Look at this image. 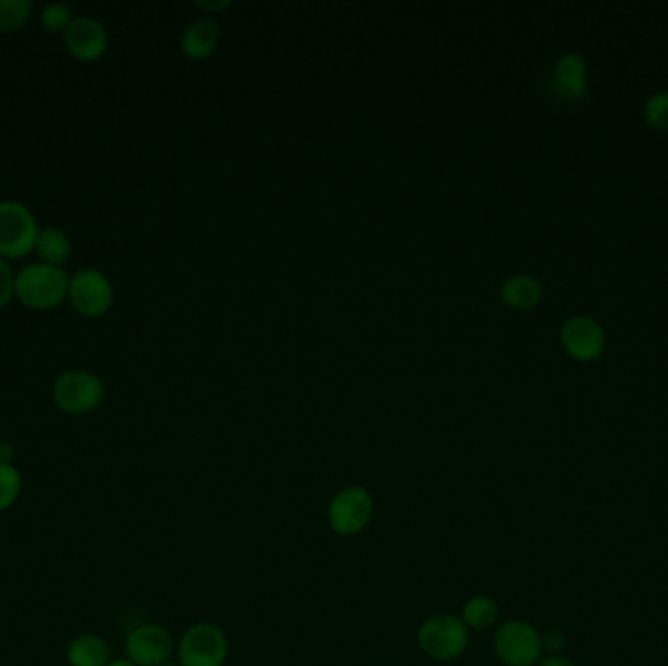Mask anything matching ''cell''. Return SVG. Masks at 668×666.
<instances>
[{
    "instance_id": "cell-1",
    "label": "cell",
    "mask_w": 668,
    "mask_h": 666,
    "mask_svg": "<svg viewBox=\"0 0 668 666\" xmlns=\"http://www.w3.org/2000/svg\"><path fill=\"white\" fill-rule=\"evenodd\" d=\"M69 280L62 266L45 262L28 264L14 277V297L35 312L59 307L69 295Z\"/></svg>"
},
{
    "instance_id": "cell-2",
    "label": "cell",
    "mask_w": 668,
    "mask_h": 666,
    "mask_svg": "<svg viewBox=\"0 0 668 666\" xmlns=\"http://www.w3.org/2000/svg\"><path fill=\"white\" fill-rule=\"evenodd\" d=\"M417 643L426 657L450 663L463 657L471 643V632L460 615L436 614L420 623Z\"/></svg>"
},
{
    "instance_id": "cell-3",
    "label": "cell",
    "mask_w": 668,
    "mask_h": 666,
    "mask_svg": "<svg viewBox=\"0 0 668 666\" xmlns=\"http://www.w3.org/2000/svg\"><path fill=\"white\" fill-rule=\"evenodd\" d=\"M493 649L504 666H538L544 658L541 632L526 620H506L496 627Z\"/></svg>"
},
{
    "instance_id": "cell-4",
    "label": "cell",
    "mask_w": 668,
    "mask_h": 666,
    "mask_svg": "<svg viewBox=\"0 0 668 666\" xmlns=\"http://www.w3.org/2000/svg\"><path fill=\"white\" fill-rule=\"evenodd\" d=\"M53 403L67 415L83 416L102 405L105 381L88 370H67L53 383Z\"/></svg>"
},
{
    "instance_id": "cell-5",
    "label": "cell",
    "mask_w": 668,
    "mask_h": 666,
    "mask_svg": "<svg viewBox=\"0 0 668 666\" xmlns=\"http://www.w3.org/2000/svg\"><path fill=\"white\" fill-rule=\"evenodd\" d=\"M373 512V494L362 484H348L330 499L327 524L337 536H358L370 526Z\"/></svg>"
},
{
    "instance_id": "cell-6",
    "label": "cell",
    "mask_w": 668,
    "mask_h": 666,
    "mask_svg": "<svg viewBox=\"0 0 668 666\" xmlns=\"http://www.w3.org/2000/svg\"><path fill=\"white\" fill-rule=\"evenodd\" d=\"M40 226L32 209L17 199L0 201V256L24 259L35 249Z\"/></svg>"
},
{
    "instance_id": "cell-7",
    "label": "cell",
    "mask_w": 668,
    "mask_h": 666,
    "mask_svg": "<svg viewBox=\"0 0 668 666\" xmlns=\"http://www.w3.org/2000/svg\"><path fill=\"white\" fill-rule=\"evenodd\" d=\"M176 655L180 666H226L229 640L216 623H194L178 641Z\"/></svg>"
},
{
    "instance_id": "cell-8",
    "label": "cell",
    "mask_w": 668,
    "mask_h": 666,
    "mask_svg": "<svg viewBox=\"0 0 668 666\" xmlns=\"http://www.w3.org/2000/svg\"><path fill=\"white\" fill-rule=\"evenodd\" d=\"M73 309L87 317L96 319L110 312L113 303V287L110 277L96 269H80L70 276L69 295Z\"/></svg>"
},
{
    "instance_id": "cell-9",
    "label": "cell",
    "mask_w": 668,
    "mask_h": 666,
    "mask_svg": "<svg viewBox=\"0 0 668 666\" xmlns=\"http://www.w3.org/2000/svg\"><path fill=\"white\" fill-rule=\"evenodd\" d=\"M125 658L138 666H161L171 663L176 653L173 633L158 623H141L125 637Z\"/></svg>"
},
{
    "instance_id": "cell-10",
    "label": "cell",
    "mask_w": 668,
    "mask_h": 666,
    "mask_svg": "<svg viewBox=\"0 0 668 666\" xmlns=\"http://www.w3.org/2000/svg\"><path fill=\"white\" fill-rule=\"evenodd\" d=\"M561 345L567 354L581 363L596 362L606 350V332L589 315H574L565 320Z\"/></svg>"
},
{
    "instance_id": "cell-11",
    "label": "cell",
    "mask_w": 668,
    "mask_h": 666,
    "mask_svg": "<svg viewBox=\"0 0 668 666\" xmlns=\"http://www.w3.org/2000/svg\"><path fill=\"white\" fill-rule=\"evenodd\" d=\"M67 52L78 61L100 59L108 47V30L92 17H75L63 34Z\"/></svg>"
},
{
    "instance_id": "cell-12",
    "label": "cell",
    "mask_w": 668,
    "mask_h": 666,
    "mask_svg": "<svg viewBox=\"0 0 668 666\" xmlns=\"http://www.w3.org/2000/svg\"><path fill=\"white\" fill-rule=\"evenodd\" d=\"M551 90L565 102H577L589 95V63L579 53H565L554 65Z\"/></svg>"
},
{
    "instance_id": "cell-13",
    "label": "cell",
    "mask_w": 668,
    "mask_h": 666,
    "mask_svg": "<svg viewBox=\"0 0 668 666\" xmlns=\"http://www.w3.org/2000/svg\"><path fill=\"white\" fill-rule=\"evenodd\" d=\"M70 666H108L112 663V649L108 641L96 633H80L67 645Z\"/></svg>"
},
{
    "instance_id": "cell-14",
    "label": "cell",
    "mask_w": 668,
    "mask_h": 666,
    "mask_svg": "<svg viewBox=\"0 0 668 666\" xmlns=\"http://www.w3.org/2000/svg\"><path fill=\"white\" fill-rule=\"evenodd\" d=\"M501 297L506 305L518 312H528L534 309L541 297H544V286L538 277L529 274H518V276L508 277L501 286Z\"/></svg>"
},
{
    "instance_id": "cell-15",
    "label": "cell",
    "mask_w": 668,
    "mask_h": 666,
    "mask_svg": "<svg viewBox=\"0 0 668 666\" xmlns=\"http://www.w3.org/2000/svg\"><path fill=\"white\" fill-rule=\"evenodd\" d=\"M499 615H501V610H499L495 598L475 594V597L468 598L460 618L461 622L468 625L469 632L481 633L495 627Z\"/></svg>"
},
{
    "instance_id": "cell-16",
    "label": "cell",
    "mask_w": 668,
    "mask_h": 666,
    "mask_svg": "<svg viewBox=\"0 0 668 666\" xmlns=\"http://www.w3.org/2000/svg\"><path fill=\"white\" fill-rule=\"evenodd\" d=\"M34 251L45 264L63 266L69 260L73 244H70L69 234L59 227H45V229H40Z\"/></svg>"
},
{
    "instance_id": "cell-17",
    "label": "cell",
    "mask_w": 668,
    "mask_h": 666,
    "mask_svg": "<svg viewBox=\"0 0 668 666\" xmlns=\"http://www.w3.org/2000/svg\"><path fill=\"white\" fill-rule=\"evenodd\" d=\"M219 42V26L216 20H200L191 24L183 35V50L194 59H204L216 50Z\"/></svg>"
},
{
    "instance_id": "cell-18",
    "label": "cell",
    "mask_w": 668,
    "mask_h": 666,
    "mask_svg": "<svg viewBox=\"0 0 668 666\" xmlns=\"http://www.w3.org/2000/svg\"><path fill=\"white\" fill-rule=\"evenodd\" d=\"M34 4L30 0H0V32L10 34L24 26Z\"/></svg>"
},
{
    "instance_id": "cell-19",
    "label": "cell",
    "mask_w": 668,
    "mask_h": 666,
    "mask_svg": "<svg viewBox=\"0 0 668 666\" xmlns=\"http://www.w3.org/2000/svg\"><path fill=\"white\" fill-rule=\"evenodd\" d=\"M22 473L14 463H0V512L9 511L22 493Z\"/></svg>"
},
{
    "instance_id": "cell-20",
    "label": "cell",
    "mask_w": 668,
    "mask_h": 666,
    "mask_svg": "<svg viewBox=\"0 0 668 666\" xmlns=\"http://www.w3.org/2000/svg\"><path fill=\"white\" fill-rule=\"evenodd\" d=\"M73 20H75L73 12H70L69 7L63 4V2H52V4H47V7H44V10H42V14H40L42 26H44L47 32H52V34H65Z\"/></svg>"
},
{
    "instance_id": "cell-21",
    "label": "cell",
    "mask_w": 668,
    "mask_h": 666,
    "mask_svg": "<svg viewBox=\"0 0 668 666\" xmlns=\"http://www.w3.org/2000/svg\"><path fill=\"white\" fill-rule=\"evenodd\" d=\"M643 116L653 130L668 131V90L649 96L643 106Z\"/></svg>"
},
{
    "instance_id": "cell-22",
    "label": "cell",
    "mask_w": 668,
    "mask_h": 666,
    "mask_svg": "<svg viewBox=\"0 0 668 666\" xmlns=\"http://www.w3.org/2000/svg\"><path fill=\"white\" fill-rule=\"evenodd\" d=\"M14 277L17 274L10 269L9 260L0 256V309L7 307L14 297Z\"/></svg>"
},
{
    "instance_id": "cell-23",
    "label": "cell",
    "mask_w": 668,
    "mask_h": 666,
    "mask_svg": "<svg viewBox=\"0 0 668 666\" xmlns=\"http://www.w3.org/2000/svg\"><path fill=\"white\" fill-rule=\"evenodd\" d=\"M541 641H544V653H547V655H563L567 643H569L567 635L557 627H551V630L541 633Z\"/></svg>"
},
{
    "instance_id": "cell-24",
    "label": "cell",
    "mask_w": 668,
    "mask_h": 666,
    "mask_svg": "<svg viewBox=\"0 0 668 666\" xmlns=\"http://www.w3.org/2000/svg\"><path fill=\"white\" fill-rule=\"evenodd\" d=\"M538 666H577L573 660L565 655H547L539 660Z\"/></svg>"
},
{
    "instance_id": "cell-25",
    "label": "cell",
    "mask_w": 668,
    "mask_h": 666,
    "mask_svg": "<svg viewBox=\"0 0 668 666\" xmlns=\"http://www.w3.org/2000/svg\"><path fill=\"white\" fill-rule=\"evenodd\" d=\"M17 458L14 446H10L9 441H0V463H10Z\"/></svg>"
},
{
    "instance_id": "cell-26",
    "label": "cell",
    "mask_w": 668,
    "mask_h": 666,
    "mask_svg": "<svg viewBox=\"0 0 668 666\" xmlns=\"http://www.w3.org/2000/svg\"><path fill=\"white\" fill-rule=\"evenodd\" d=\"M108 666H138L131 663L130 658H112V663Z\"/></svg>"
},
{
    "instance_id": "cell-27",
    "label": "cell",
    "mask_w": 668,
    "mask_h": 666,
    "mask_svg": "<svg viewBox=\"0 0 668 666\" xmlns=\"http://www.w3.org/2000/svg\"><path fill=\"white\" fill-rule=\"evenodd\" d=\"M227 4H229V2H227V0H221V2H218V4H208V2H200V7H204V9H211V10L223 9V7H227Z\"/></svg>"
},
{
    "instance_id": "cell-28",
    "label": "cell",
    "mask_w": 668,
    "mask_h": 666,
    "mask_svg": "<svg viewBox=\"0 0 668 666\" xmlns=\"http://www.w3.org/2000/svg\"><path fill=\"white\" fill-rule=\"evenodd\" d=\"M161 666H180V665H178V663H173V660H171V663H165V665H161Z\"/></svg>"
}]
</instances>
